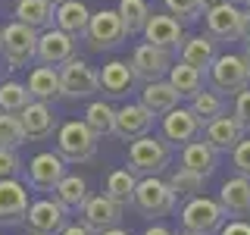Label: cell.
Masks as SVG:
<instances>
[{
    "label": "cell",
    "instance_id": "cell-28",
    "mask_svg": "<svg viewBox=\"0 0 250 235\" xmlns=\"http://www.w3.org/2000/svg\"><path fill=\"white\" fill-rule=\"evenodd\" d=\"M88 25H91V10L82 0H66V3L57 6V28L69 31L72 38H84Z\"/></svg>",
    "mask_w": 250,
    "mask_h": 235
},
{
    "label": "cell",
    "instance_id": "cell-50",
    "mask_svg": "<svg viewBox=\"0 0 250 235\" xmlns=\"http://www.w3.org/2000/svg\"><path fill=\"white\" fill-rule=\"evenodd\" d=\"M28 235H47V232H28Z\"/></svg>",
    "mask_w": 250,
    "mask_h": 235
},
{
    "label": "cell",
    "instance_id": "cell-36",
    "mask_svg": "<svg viewBox=\"0 0 250 235\" xmlns=\"http://www.w3.org/2000/svg\"><path fill=\"white\" fill-rule=\"evenodd\" d=\"M25 141L28 135H25V125H22V116L0 110V147H16L19 151Z\"/></svg>",
    "mask_w": 250,
    "mask_h": 235
},
{
    "label": "cell",
    "instance_id": "cell-35",
    "mask_svg": "<svg viewBox=\"0 0 250 235\" xmlns=\"http://www.w3.org/2000/svg\"><path fill=\"white\" fill-rule=\"evenodd\" d=\"M57 198L66 204L69 210H82L84 201L91 198V194H88V182H84L82 176H69V172H66V179L57 185Z\"/></svg>",
    "mask_w": 250,
    "mask_h": 235
},
{
    "label": "cell",
    "instance_id": "cell-8",
    "mask_svg": "<svg viewBox=\"0 0 250 235\" xmlns=\"http://www.w3.org/2000/svg\"><path fill=\"white\" fill-rule=\"evenodd\" d=\"M125 38H128V28H125L119 10L91 13V25H88V35H84V41H88L91 50H113Z\"/></svg>",
    "mask_w": 250,
    "mask_h": 235
},
{
    "label": "cell",
    "instance_id": "cell-39",
    "mask_svg": "<svg viewBox=\"0 0 250 235\" xmlns=\"http://www.w3.org/2000/svg\"><path fill=\"white\" fill-rule=\"evenodd\" d=\"M22 172V160L16 147H0V179H16Z\"/></svg>",
    "mask_w": 250,
    "mask_h": 235
},
{
    "label": "cell",
    "instance_id": "cell-26",
    "mask_svg": "<svg viewBox=\"0 0 250 235\" xmlns=\"http://www.w3.org/2000/svg\"><path fill=\"white\" fill-rule=\"evenodd\" d=\"M28 91L35 100H44V104H50V100L62 97V82H60V69L57 66H35L28 75Z\"/></svg>",
    "mask_w": 250,
    "mask_h": 235
},
{
    "label": "cell",
    "instance_id": "cell-22",
    "mask_svg": "<svg viewBox=\"0 0 250 235\" xmlns=\"http://www.w3.org/2000/svg\"><path fill=\"white\" fill-rule=\"evenodd\" d=\"M182 100V91L169 82V78H156V82H147L144 91H141V104L150 110L153 116H166L169 110L178 107Z\"/></svg>",
    "mask_w": 250,
    "mask_h": 235
},
{
    "label": "cell",
    "instance_id": "cell-15",
    "mask_svg": "<svg viewBox=\"0 0 250 235\" xmlns=\"http://www.w3.org/2000/svg\"><path fill=\"white\" fill-rule=\"evenodd\" d=\"M244 125H241L238 119H234V113L231 116H216V119H209L207 125H203V141H207L213 151H219V154H231L234 147L244 141Z\"/></svg>",
    "mask_w": 250,
    "mask_h": 235
},
{
    "label": "cell",
    "instance_id": "cell-31",
    "mask_svg": "<svg viewBox=\"0 0 250 235\" xmlns=\"http://www.w3.org/2000/svg\"><path fill=\"white\" fill-rule=\"evenodd\" d=\"M119 16L125 22V28H128V35H144L147 22H150V6H147V0H119Z\"/></svg>",
    "mask_w": 250,
    "mask_h": 235
},
{
    "label": "cell",
    "instance_id": "cell-17",
    "mask_svg": "<svg viewBox=\"0 0 250 235\" xmlns=\"http://www.w3.org/2000/svg\"><path fill=\"white\" fill-rule=\"evenodd\" d=\"M28 188L19 179H0V223L19 226L28 216Z\"/></svg>",
    "mask_w": 250,
    "mask_h": 235
},
{
    "label": "cell",
    "instance_id": "cell-44",
    "mask_svg": "<svg viewBox=\"0 0 250 235\" xmlns=\"http://www.w3.org/2000/svg\"><path fill=\"white\" fill-rule=\"evenodd\" d=\"M141 235H175V232H169L166 226H147V229L141 232Z\"/></svg>",
    "mask_w": 250,
    "mask_h": 235
},
{
    "label": "cell",
    "instance_id": "cell-48",
    "mask_svg": "<svg viewBox=\"0 0 250 235\" xmlns=\"http://www.w3.org/2000/svg\"><path fill=\"white\" fill-rule=\"evenodd\" d=\"M216 3H225V0H203V6H207V10H209V6H216Z\"/></svg>",
    "mask_w": 250,
    "mask_h": 235
},
{
    "label": "cell",
    "instance_id": "cell-14",
    "mask_svg": "<svg viewBox=\"0 0 250 235\" xmlns=\"http://www.w3.org/2000/svg\"><path fill=\"white\" fill-rule=\"evenodd\" d=\"M66 213L69 207L62 204L60 198H44V201H35L28 207V216H25V229L28 232H47V235H60L62 226H66Z\"/></svg>",
    "mask_w": 250,
    "mask_h": 235
},
{
    "label": "cell",
    "instance_id": "cell-18",
    "mask_svg": "<svg viewBox=\"0 0 250 235\" xmlns=\"http://www.w3.org/2000/svg\"><path fill=\"white\" fill-rule=\"evenodd\" d=\"M82 223H88L94 232L113 229L122 223V204L113 201L109 194H91L82 207Z\"/></svg>",
    "mask_w": 250,
    "mask_h": 235
},
{
    "label": "cell",
    "instance_id": "cell-47",
    "mask_svg": "<svg viewBox=\"0 0 250 235\" xmlns=\"http://www.w3.org/2000/svg\"><path fill=\"white\" fill-rule=\"evenodd\" d=\"M241 57H244V63H247V69H250V41H244V53H241Z\"/></svg>",
    "mask_w": 250,
    "mask_h": 235
},
{
    "label": "cell",
    "instance_id": "cell-52",
    "mask_svg": "<svg viewBox=\"0 0 250 235\" xmlns=\"http://www.w3.org/2000/svg\"><path fill=\"white\" fill-rule=\"evenodd\" d=\"M53 3H57V6H60V3H66V0H53Z\"/></svg>",
    "mask_w": 250,
    "mask_h": 235
},
{
    "label": "cell",
    "instance_id": "cell-5",
    "mask_svg": "<svg viewBox=\"0 0 250 235\" xmlns=\"http://www.w3.org/2000/svg\"><path fill=\"white\" fill-rule=\"evenodd\" d=\"M207 78L219 94H241L244 88H250V69L238 53H219Z\"/></svg>",
    "mask_w": 250,
    "mask_h": 235
},
{
    "label": "cell",
    "instance_id": "cell-13",
    "mask_svg": "<svg viewBox=\"0 0 250 235\" xmlns=\"http://www.w3.org/2000/svg\"><path fill=\"white\" fill-rule=\"evenodd\" d=\"M66 179V160L53 151L31 157L28 163V185L35 191H57V185Z\"/></svg>",
    "mask_w": 250,
    "mask_h": 235
},
{
    "label": "cell",
    "instance_id": "cell-16",
    "mask_svg": "<svg viewBox=\"0 0 250 235\" xmlns=\"http://www.w3.org/2000/svg\"><path fill=\"white\" fill-rule=\"evenodd\" d=\"M72 57H75V38L69 31H62L57 25L41 31V38H38V63H44V66H62Z\"/></svg>",
    "mask_w": 250,
    "mask_h": 235
},
{
    "label": "cell",
    "instance_id": "cell-1",
    "mask_svg": "<svg viewBox=\"0 0 250 235\" xmlns=\"http://www.w3.org/2000/svg\"><path fill=\"white\" fill-rule=\"evenodd\" d=\"M128 169L135 176H160L163 169L172 163V144L166 138H156V135H141L128 144Z\"/></svg>",
    "mask_w": 250,
    "mask_h": 235
},
{
    "label": "cell",
    "instance_id": "cell-21",
    "mask_svg": "<svg viewBox=\"0 0 250 235\" xmlns=\"http://www.w3.org/2000/svg\"><path fill=\"white\" fill-rule=\"evenodd\" d=\"M219 204L225 207V213L234 219H247L250 216V176H234L229 182H222L219 188Z\"/></svg>",
    "mask_w": 250,
    "mask_h": 235
},
{
    "label": "cell",
    "instance_id": "cell-19",
    "mask_svg": "<svg viewBox=\"0 0 250 235\" xmlns=\"http://www.w3.org/2000/svg\"><path fill=\"white\" fill-rule=\"evenodd\" d=\"M156 116L144 104H125L122 110H116V138L122 141H135L141 135H150Z\"/></svg>",
    "mask_w": 250,
    "mask_h": 235
},
{
    "label": "cell",
    "instance_id": "cell-51",
    "mask_svg": "<svg viewBox=\"0 0 250 235\" xmlns=\"http://www.w3.org/2000/svg\"><path fill=\"white\" fill-rule=\"evenodd\" d=\"M234 3H250V0H234Z\"/></svg>",
    "mask_w": 250,
    "mask_h": 235
},
{
    "label": "cell",
    "instance_id": "cell-32",
    "mask_svg": "<svg viewBox=\"0 0 250 235\" xmlns=\"http://www.w3.org/2000/svg\"><path fill=\"white\" fill-rule=\"evenodd\" d=\"M188 100H191L188 107L197 113V119H200L203 125H207L209 119H216V116L225 113V100H222V94H219V91H207V88H203V91H197L194 97H188Z\"/></svg>",
    "mask_w": 250,
    "mask_h": 235
},
{
    "label": "cell",
    "instance_id": "cell-9",
    "mask_svg": "<svg viewBox=\"0 0 250 235\" xmlns=\"http://www.w3.org/2000/svg\"><path fill=\"white\" fill-rule=\"evenodd\" d=\"M60 82H62V97H72V100L91 97V94L100 91V72H94L88 63L78 57L60 66Z\"/></svg>",
    "mask_w": 250,
    "mask_h": 235
},
{
    "label": "cell",
    "instance_id": "cell-37",
    "mask_svg": "<svg viewBox=\"0 0 250 235\" xmlns=\"http://www.w3.org/2000/svg\"><path fill=\"white\" fill-rule=\"evenodd\" d=\"M169 185H172V191L178 194V198H194V194L200 191V185H203V176L200 172H191V169H185V166H178V172H172V179H169Z\"/></svg>",
    "mask_w": 250,
    "mask_h": 235
},
{
    "label": "cell",
    "instance_id": "cell-3",
    "mask_svg": "<svg viewBox=\"0 0 250 235\" xmlns=\"http://www.w3.org/2000/svg\"><path fill=\"white\" fill-rule=\"evenodd\" d=\"M57 154L66 163H88L97 154V132L88 122L69 119L57 129Z\"/></svg>",
    "mask_w": 250,
    "mask_h": 235
},
{
    "label": "cell",
    "instance_id": "cell-38",
    "mask_svg": "<svg viewBox=\"0 0 250 235\" xmlns=\"http://www.w3.org/2000/svg\"><path fill=\"white\" fill-rule=\"evenodd\" d=\"M166 10L182 22H197L207 13V6H203V0H166Z\"/></svg>",
    "mask_w": 250,
    "mask_h": 235
},
{
    "label": "cell",
    "instance_id": "cell-43",
    "mask_svg": "<svg viewBox=\"0 0 250 235\" xmlns=\"http://www.w3.org/2000/svg\"><path fill=\"white\" fill-rule=\"evenodd\" d=\"M60 235H97V232H94L88 223H66Z\"/></svg>",
    "mask_w": 250,
    "mask_h": 235
},
{
    "label": "cell",
    "instance_id": "cell-41",
    "mask_svg": "<svg viewBox=\"0 0 250 235\" xmlns=\"http://www.w3.org/2000/svg\"><path fill=\"white\" fill-rule=\"evenodd\" d=\"M231 163L241 176H250V138H244L238 147L231 151Z\"/></svg>",
    "mask_w": 250,
    "mask_h": 235
},
{
    "label": "cell",
    "instance_id": "cell-24",
    "mask_svg": "<svg viewBox=\"0 0 250 235\" xmlns=\"http://www.w3.org/2000/svg\"><path fill=\"white\" fill-rule=\"evenodd\" d=\"M13 16L38 31H47L57 25V3L53 0H16Z\"/></svg>",
    "mask_w": 250,
    "mask_h": 235
},
{
    "label": "cell",
    "instance_id": "cell-45",
    "mask_svg": "<svg viewBox=\"0 0 250 235\" xmlns=\"http://www.w3.org/2000/svg\"><path fill=\"white\" fill-rule=\"evenodd\" d=\"M244 41H250V3L244 10Z\"/></svg>",
    "mask_w": 250,
    "mask_h": 235
},
{
    "label": "cell",
    "instance_id": "cell-2",
    "mask_svg": "<svg viewBox=\"0 0 250 235\" xmlns=\"http://www.w3.org/2000/svg\"><path fill=\"white\" fill-rule=\"evenodd\" d=\"M38 38L41 31L25 25V22H6L3 31H0V53H3V63L10 69H22L28 66L31 60H38Z\"/></svg>",
    "mask_w": 250,
    "mask_h": 235
},
{
    "label": "cell",
    "instance_id": "cell-12",
    "mask_svg": "<svg viewBox=\"0 0 250 235\" xmlns=\"http://www.w3.org/2000/svg\"><path fill=\"white\" fill-rule=\"evenodd\" d=\"M131 69H135V78L141 82H156V78H166L169 69H172V53L163 50V47H153V44H138L135 53H131Z\"/></svg>",
    "mask_w": 250,
    "mask_h": 235
},
{
    "label": "cell",
    "instance_id": "cell-30",
    "mask_svg": "<svg viewBox=\"0 0 250 235\" xmlns=\"http://www.w3.org/2000/svg\"><path fill=\"white\" fill-rule=\"evenodd\" d=\"M135 188H138V176L125 166V169H116V172H109V176H106L104 194H109L113 201H119L122 207H125V204L135 201Z\"/></svg>",
    "mask_w": 250,
    "mask_h": 235
},
{
    "label": "cell",
    "instance_id": "cell-20",
    "mask_svg": "<svg viewBox=\"0 0 250 235\" xmlns=\"http://www.w3.org/2000/svg\"><path fill=\"white\" fill-rule=\"evenodd\" d=\"M19 116H22V125H25V135L31 141H47V138L57 135V129H60L50 104H44V100H31Z\"/></svg>",
    "mask_w": 250,
    "mask_h": 235
},
{
    "label": "cell",
    "instance_id": "cell-25",
    "mask_svg": "<svg viewBox=\"0 0 250 235\" xmlns=\"http://www.w3.org/2000/svg\"><path fill=\"white\" fill-rule=\"evenodd\" d=\"M178 163H182L185 169L200 172V176L207 179V176H213L216 166H219V151H213V147H209L203 138H197V141H191V144L182 147V154H178Z\"/></svg>",
    "mask_w": 250,
    "mask_h": 235
},
{
    "label": "cell",
    "instance_id": "cell-10",
    "mask_svg": "<svg viewBox=\"0 0 250 235\" xmlns=\"http://www.w3.org/2000/svg\"><path fill=\"white\" fill-rule=\"evenodd\" d=\"M203 135V122L197 119V113H194L191 107H182L178 104L175 110H169L166 116H163V138L169 141V144H191V141H197Z\"/></svg>",
    "mask_w": 250,
    "mask_h": 235
},
{
    "label": "cell",
    "instance_id": "cell-40",
    "mask_svg": "<svg viewBox=\"0 0 250 235\" xmlns=\"http://www.w3.org/2000/svg\"><path fill=\"white\" fill-rule=\"evenodd\" d=\"M234 119L244 125V132H250V88L234 94Z\"/></svg>",
    "mask_w": 250,
    "mask_h": 235
},
{
    "label": "cell",
    "instance_id": "cell-6",
    "mask_svg": "<svg viewBox=\"0 0 250 235\" xmlns=\"http://www.w3.org/2000/svg\"><path fill=\"white\" fill-rule=\"evenodd\" d=\"M225 207L213 198H200L194 194L191 201L182 207V226L191 232H200V235H216L219 229L225 226Z\"/></svg>",
    "mask_w": 250,
    "mask_h": 235
},
{
    "label": "cell",
    "instance_id": "cell-49",
    "mask_svg": "<svg viewBox=\"0 0 250 235\" xmlns=\"http://www.w3.org/2000/svg\"><path fill=\"white\" fill-rule=\"evenodd\" d=\"M178 235H200V232H191V229H185V232H178Z\"/></svg>",
    "mask_w": 250,
    "mask_h": 235
},
{
    "label": "cell",
    "instance_id": "cell-42",
    "mask_svg": "<svg viewBox=\"0 0 250 235\" xmlns=\"http://www.w3.org/2000/svg\"><path fill=\"white\" fill-rule=\"evenodd\" d=\"M219 235H250V223L247 219H229V223L219 229Z\"/></svg>",
    "mask_w": 250,
    "mask_h": 235
},
{
    "label": "cell",
    "instance_id": "cell-27",
    "mask_svg": "<svg viewBox=\"0 0 250 235\" xmlns=\"http://www.w3.org/2000/svg\"><path fill=\"white\" fill-rule=\"evenodd\" d=\"M131 85H135V69H131V63L113 60V63H106V66L100 69V91H106L109 97L128 94Z\"/></svg>",
    "mask_w": 250,
    "mask_h": 235
},
{
    "label": "cell",
    "instance_id": "cell-11",
    "mask_svg": "<svg viewBox=\"0 0 250 235\" xmlns=\"http://www.w3.org/2000/svg\"><path fill=\"white\" fill-rule=\"evenodd\" d=\"M144 38H147V44H153V47L178 53L182 44H185V22L175 19L172 13H153L150 22H147V28H144Z\"/></svg>",
    "mask_w": 250,
    "mask_h": 235
},
{
    "label": "cell",
    "instance_id": "cell-4",
    "mask_svg": "<svg viewBox=\"0 0 250 235\" xmlns=\"http://www.w3.org/2000/svg\"><path fill=\"white\" fill-rule=\"evenodd\" d=\"M178 204V194L172 191L169 182H163L160 176H144L138 179V188H135V201L131 207L138 210L141 216L153 219V216H169Z\"/></svg>",
    "mask_w": 250,
    "mask_h": 235
},
{
    "label": "cell",
    "instance_id": "cell-7",
    "mask_svg": "<svg viewBox=\"0 0 250 235\" xmlns=\"http://www.w3.org/2000/svg\"><path fill=\"white\" fill-rule=\"evenodd\" d=\"M207 22V35H213L216 41H244V10L234 0L216 3L203 13Z\"/></svg>",
    "mask_w": 250,
    "mask_h": 235
},
{
    "label": "cell",
    "instance_id": "cell-23",
    "mask_svg": "<svg viewBox=\"0 0 250 235\" xmlns=\"http://www.w3.org/2000/svg\"><path fill=\"white\" fill-rule=\"evenodd\" d=\"M219 57V41L213 35H194V38H185L182 50H178V60L191 63V66H197L200 72H209V66L216 63Z\"/></svg>",
    "mask_w": 250,
    "mask_h": 235
},
{
    "label": "cell",
    "instance_id": "cell-46",
    "mask_svg": "<svg viewBox=\"0 0 250 235\" xmlns=\"http://www.w3.org/2000/svg\"><path fill=\"white\" fill-rule=\"evenodd\" d=\"M97 235H128V232L119 229V226H113V229H104V232H97Z\"/></svg>",
    "mask_w": 250,
    "mask_h": 235
},
{
    "label": "cell",
    "instance_id": "cell-34",
    "mask_svg": "<svg viewBox=\"0 0 250 235\" xmlns=\"http://www.w3.org/2000/svg\"><path fill=\"white\" fill-rule=\"evenodd\" d=\"M84 122L97 132V138L116 135V110L109 104H104V100H94V104L84 110Z\"/></svg>",
    "mask_w": 250,
    "mask_h": 235
},
{
    "label": "cell",
    "instance_id": "cell-29",
    "mask_svg": "<svg viewBox=\"0 0 250 235\" xmlns=\"http://www.w3.org/2000/svg\"><path fill=\"white\" fill-rule=\"evenodd\" d=\"M166 78L175 85L178 91H182V97H194L197 91H203V78H207V72H200L197 66L178 60V63H172V69H169Z\"/></svg>",
    "mask_w": 250,
    "mask_h": 235
},
{
    "label": "cell",
    "instance_id": "cell-33",
    "mask_svg": "<svg viewBox=\"0 0 250 235\" xmlns=\"http://www.w3.org/2000/svg\"><path fill=\"white\" fill-rule=\"evenodd\" d=\"M31 91L22 82H0V110L3 113H22L31 104Z\"/></svg>",
    "mask_w": 250,
    "mask_h": 235
}]
</instances>
